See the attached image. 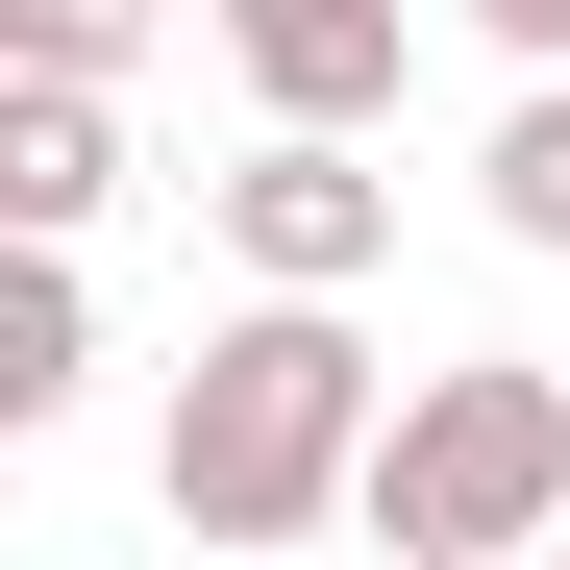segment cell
Instances as JSON below:
<instances>
[{"label": "cell", "mask_w": 570, "mask_h": 570, "mask_svg": "<svg viewBox=\"0 0 570 570\" xmlns=\"http://www.w3.org/2000/svg\"><path fill=\"white\" fill-rule=\"evenodd\" d=\"M224 50H248V100H273V125H397L422 0H224Z\"/></svg>", "instance_id": "cell-4"}, {"label": "cell", "mask_w": 570, "mask_h": 570, "mask_svg": "<svg viewBox=\"0 0 570 570\" xmlns=\"http://www.w3.org/2000/svg\"><path fill=\"white\" fill-rule=\"evenodd\" d=\"M149 26H174V0H0V50H26V75H125Z\"/></svg>", "instance_id": "cell-8"}, {"label": "cell", "mask_w": 570, "mask_h": 570, "mask_svg": "<svg viewBox=\"0 0 570 570\" xmlns=\"http://www.w3.org/2000/svg\"><path fill=\"white\" fill-rule=\"evenodd\" d=\"M372 347L347 298H298V273H248V323H199V372H174V546H298L372 497Z\"/></svg>", "instance_id": "cell-1"}, {"label": "cell", "mask_w": 570, "mask_h": 570, "mask_svg": "<svg viewBox=\"0 0 570 570\" xmlns=\"http://www.w3.org/2000/svg\"><path fill=\"white\" fill-rule=\"evenodd\" d=\"M75 372H100V323H75V224H26V273H0V422H50Z\"/></svg>", "instance_id": "cell-6"}, {"label": "cell", "mask_w": 570, "mask_h": 570, "mask_svg": "<svg viewBox=\"0 0 570 570\" xmlns=\"http://www.w3.org/2000/svg\"><path fill=\"white\" fill-rule=\"evenodd\" d=\"M471 199H497V248H570V75H521V125H497Z\"/></svg>", "instance_id": "cell-7"}, {"label": "cell", "mask_w": 570, "mask_h": 570, "mask_svg": "<svg viewBox=\"0 0 570 570\" xmlns=\"http://www.w3.org/2000/svg\"><path fill=\"white\" fill-rule=\"evenodd\" d=\"M224 248H248V273H298V298H347V273L397 248V174H372V125H273V149L224 174Z\"/></svg>", "instance_id": "cell-3"}, {"label": "cell", "mask_w": 570, "mask_h": 570, "mask_svg": "<svg viewBox=\"0 0 570 570\" xmlns=\"http://www.w3.org/2000/svg\"><path fill=\"white\" fill-rule=\"evenodd\" d=\"M397 570H497V546H546L570 521V372H422L397 422H372V497H347Z\"/></svg>", "instance_id": "cell-2"}, {"label": "cell", "mask_w": 570, "mask_h": 570, "mask_svg": "<svg viewBox=\"0 0 570 570\" xmlns=\"http://www.w3.org/2000/svg\"><path fill=\"white\" fill-rule=\"evenodd\" d=\"M100 199H125L100 75H26V50H0V224H100Z\"/></svg>", "instance_id": "cell-5"}, {"label": "cell", "mask_w": 570, "mask_h": 570, "mask_svg": "<svg viewBox=\"0 0 570 570\" xmlns=\"http://www.w3.org/2000/svg\"><path fill=\"white\" fill-rule=\"evenodd\" d=\"M471 26H497V50H521V75H570V0H471Z\"/></svg>", "instance_id": "cell-9"}]
</instances>
